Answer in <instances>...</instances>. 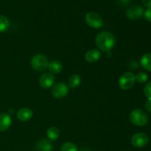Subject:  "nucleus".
<instances>
[{
  "label": "nucleus",
  "mask_w": 151,
  "mask_h": 151,
  "mask_svg": "<svg viewBox=\"0 0 151 151\" xmlns=\"http://www.w3.org/2000/svg\"><path fill=\"white\" fill-rule=\"evenodd\" d=\"M95 43L97 47L101 51L109 52L115 46L116 39L112 33L108 31H103L97 35Z\"/></svg>",
  "instance_id": "nucleus-1"
},
{
  "label": "nucleus",
  "mask_w": 151,
  "mask_h": 151,
  "mask_svg": "<svg viewBox=\"0 0 151 151\" xmlns=\"http://www.w3.org/2000/svg\"><path fill=\"white\" fill-rule=\"evenodd\" d=\"M129 119L131 123L139 127L145 126L148 122V117L145 112L138 109H134L131 112Z\"/></svg>",
  "instance_id": "nucleus-2"
},
{
  "label": "nucleus",
  "mask_w": 151,
  "mask_h": 151,
  "mask_svg": "<svg viewBox=\"0 0 151 151\" xmlns=\"http://www.w3.org/2000/svg\"><path fill=\"white\" fill-rule=\"evenodd\" d=\"M31 66L37 72H43L48 68L49 62L47 57L42 54H37L31 59Z\"/></svg>",
  "instance_id": "nucleus-3"
},
{
  "label": "nucleus",
  "mask_w": 151,
  "mask_h": 151,
  "mask_svg": "<svg viewBox=\"0 0 151 151\" xmlns=\"http://www.w3.org/2000/svg\"><path fill=\"white\" fill-rule=\"evenodd\" d=\"M86 22L90 27L94 29H99L104 25L103 19L95 12H89L87 13L86 16Z\"/></svg>",
  "instance_id": "nucleus-4"
},
{
  "label": "nucleus",
  "mask_w": 151,
  "mask_h": 151,
  "mask_svg": "<svg viewBox=\"0 0 151 151\" xmlns=\"http://www.w3.org/2000/svg\"><path fill=\"white\" fill-rule=\"evenodd\" d=\"M136 76L132 72H125L119 78V87L123 90H128L134 86Z\"/></svg>",
  "instance_id": "nucleus-5"
},
{
  "label": "nucleus",
  "mask_w": 151,
  "mask_h": 151,
  "mask_svg": "<svg viewBox=\"0 0 151 151\" xmlns=\"http://www.w3.org/2000/svg\"><path fill=\"white\" fill-rule=\"evenodd\" d=\"M69 92V88L63 83L60 82L53 86L52 89V95L56 99H62L66 97Z\"/></svg>",
  "instance_id": "nucleus-6"
},
{
  "label": "nucleus",
  "mask_w": 151,
  "mask_h": 151,
  "mask_svg": "<svg viewBox=\"0 0 151 151\" xmlns=\"http://www.w3.org/2000/svg\"><path fill=\"white\" fill-rule=\"evenodd\" d=\"M149 142V138L147 134L144 133H137L131 138V144L137 148L145 147Z\"/></svg>",
  "instance_id": "nucleus-7"
},
{
  "label": "nucleus",
  "mask_w": 151,
  "mask_h": 151,
  "mask_svg": "<svg viewBox=\"0 0 151 151\" xmlns=\"http://www.w3.org/2000/svg\"><path fill=\"white\" fill-rule=\"evenodd\" d=\"M145 10L142 6L134 5L128 9L126 12V16L131 20H137L144 16Z\"/></svg>",
  "instance_id": "nucleus-8"
},
{
  "label": "nucleus",
  "mask_w": 151,
  "mask_h": 151,
  "mask_svg": "<svg viewBox=\"0 0 151 151\" xmlns=\"http://www.w3.org/2000/svg\"><path fill=\"white\" fill-rule=\"evenodd\" d=\"M55 77L52 73L46 72L41 75L39 78V84L43 88H50L54 84Z\"/></svg>",
  "instance_id": "nucleus-9"
},
{
  "label": "nucleus",
  "mask_w": 151,
  "mask_h": 151,
  "mask_svg": "<svg viewBox=\"0 0 151 151\" xmlns=\"http://www.w3.org/2000/svg\"><path fill=\"white\" fill-rule=\"evenodd\" d=\"M16 116L19 120L21 122H27L33 116V112L30 109L28 108H22L17 111Z\"/></svg>",
  "instance_id": "nucleus-10"
},
{
  "label": "nucleus",
  "mask_w": 151,
  "mask_h": 151,
  "mask_svg": "<svg viewBox=\"0 0 151 151\" xmlns=\"http://www.w3.org/2000/svg\"><path fill=\"white\" fill-rule=\"evenodd\" d=\"M11 125V117L6 113L0 114V131H6Z\"/></svg>",
  "instance_id": "nucleus-11"
},
{
  "label": "nucleus",
  "mask_w": 151,
  "mask_h": 151,
  "mask_svg": "<svg viewBox=\"0 0 151 151\" xmlns=\"http://www.w3.org/2000/svg\"><path fill=\"white\" fill-rule=\"evenodd\" d=\"M101 58V52L99 50L93 49L86 52L85 55V58L89 63H94L98 61Z\"/></svg>",
  "instance_id": "nucleus-12"
},
{
  "label": "nucleus",
  "mask_w": 151,
  "mask_h": 151,
  "mask_svg": "<svg viewBox=\"0 0 151 151\" xmlns=\"http://www.w3.org/2000/svg\"><path fill=\"white\" fill-rule=\"evenodd\" d=\"M35 149L37 151H52L53 146L50 141L45 139H42L36 142Z\"/></svg>",
  "instance_id": "nucleus-13"
},
{
  "label": "nucleus",
  "mask_w": 151,
  "mask_h": 151,
  "mask_svg": "<svg viewBox=\"0 0 151 151\" xmlns=\"http://www.w3.org/2000/svg\"><path fill=\"white\" fill-rule=\"evenodd\" d=\"M48 69L52 74H59L63 69V65L59 60H52L49 63Z\"/></svg>",
  "instance_id": "nucleus-14"
},
{
  "label": "nucleus",
  "mask_w": 151,
  "mask_h": 151,
  "mask_svg": "<svg viewBox=\"0 0 151 151\" xmlns=\"http://www.w3.org/2000/svg\"><path fill=\"white\" fill-rule=\"evenodd\" d=\"M141 65L146 70L151 72V53H146L142 57Z\"/></svg>",
  "instance_id": "nucleus-15"
},
{
  "label": "nucleus",
  "mask_w": 151,
  "mask_h": 151,
  "mask_svg": "<svg viewBox=\"0 0 151 151\" xmlns=\"http://www.w3.org/2000/svg\"><path fill=\"white\" fill-rule=\"evenodd\" d=\"M47 135L51 141H55L56 139H58L59 135H60V131H59V130L56 127H50L47 130Z\"/></svg>",
  "instance_id": "nucleus-16"
},
{
  "label": "nucleus",
  "mask_w": 151,
  "mask_h": 151,
  "mask_svg": "<svg viewBox=\"0 0 151 151\" xmlns=\"http://www.w3.org/2000/svg\"><path fill=\"white\" fill-rule=\"evenodd\" d=\"M81 77L78 75H76V74L71 75L70 78H69V87L72 88H77L81 84Z\"/></svg>",
  "instance_id": "nucleus-17"
},
{
  "label": "nucleus",
  "mask_w": 151,
  "mask_h": 151,
  "mask_svg": "<svg viewBox=\"0 0 151 151\" xmlns=\"http://www.w3.org/2000/svg\"><path fill=\"white\" fill-rule=\"evenodd\" d=\"M10 27V21L6 16L0 15V32H5Z\"/></svg>",
  "instance_id": "nucleus-18"
},
{
  "label": "nucleus",
  "mask_w": 151,
  "mask_h": 151,
  "mask_svg": "<svg viewBox=\"0 0 151 151\" xmlns=\"http://www.w3.org/2000/svg\"><path fill=\"white\" fill-rule=\"evenodd\" d=\"M61 151H78V147L72 142H66L62 145Z\"/></svg>",
  "instance_id": "nucleus-19"
},
{
  "label": "nucleus",
  "mask_w": 151,
  "mask_h": 151,
  "mask_svg": "<svg viewBox=\"0 0 151 151\" xmlns=\"http://www.w3.org/2000/svg\"><path fill=\"white\" fill-rule=\"evenodd\" d=\"M136 80L138 81L139 83H145V82H147V80H148V76L146 73L145 72H139V73L137 74V75L136 76Z\"/></svg>",
  "instance_id": "nucleus-20"
},
{
  "label": "nucleus",
  "mask_w": 151,
  "mask_h": 151,
  "mask_svg": "<svg viewBox=\"0 0 151 151\" xmlns=\"http://www.w3.org/2000/svg\"><path fill=\"white\" fill-rule=\"evenodd\" d=\"M144 94L148 100H151V81L147 83L145 86Z\"/></svg>",
  "instance_id": "nucleus-21"
},
{
  "label": "nucleus",
  "mask_w": 151,
  "mask_h": 151,
  "mask_svg": "<svg viewBox=\"0 0 151 151\" xmlns=\"http://www.w3.org/2000/svg\"><path fill=\"white\" fill-rule=\"evenodd\" d=\"M144 16H145V19L147 21V22H151V7H150V8H147V10L145 11Z\"/></svg>",
  "instance_id": "nucleus-22"
},
{
  "label": "nucleus",
  "mask_w": 151,
  "mask_h": 151,
  "mask_svg": "<svg viewBox=\"0 0 151 151\" xmlns=\"http://www.w3.org/2000/svg\"><path fill=\"white\" fill-rule=\"evenodd\" d=\"M131 0H117L118 4L121 6H123V7L128 5L131 3Z\"/></svg>",
  "instance_id": "nucleus-23"
},
{
  "label": "nucleus",
  "mask_w": 151,
  "mask_h": 151,
  "mask_svg": "<svg viewBox=\"0 0 151 151\" xmlns=\"http://www.w3.org/2000/svg\"><path fill=\"white\" fill-rule=\"evenodd\" d=\"M145 109L147 111L151 112V100H148L145 103Z\"/></svg>",
  "instance_id": "nucleus-24"
},
{
  "label": "nucleus",
  "mask_w": 151,
  "mask_h": 151,
  "mask_svg": "<svg viewBox=\"0 0 151 151\" xmlns=\"http://www.w3.org/2000/svg\"><path fill=\"white\" fill-rule=\"evenodd\" d=\"M142 3L145 7L148 8L151 7V0H142Z\"/></svg>",
  "instance_id": "nucleus-25"
}]
</instances>
